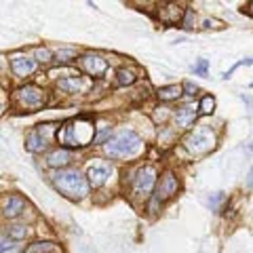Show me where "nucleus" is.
Here are the masks:
<instances>
[{
	"label": "nucleus",
	"instance_id": "5",
	"mask_svg": "<svg viewBox=\"0 0 253 253\" xmlns=\"http://www.w3.org/2000/svg\"><path fill=\"white\" fill-rule=\"evenodd\" d=\"M15 101H17L19 108H28L30 112H34V110L44 106V91L36 84H26L21 89H17Z\"/></svg>",
	"mask_w": 253,
	"mask_h": 253
},
{
	"label": "nucleus",
	"instance_id": "17",
	"mask_svg": "<svg viewBox=\"0 0 253 253\" xmlns=\"http://www.w3.org/2000/svg\"><path fill=\"white\" fill-rule=\"evenodd\" d=\"M156 95H158V99H163V101H173V99H177L179 95H181V86L179 84L161 86V89L156 91Z\"/></svg>",
	"mask_w": 253,
	"mask_h": 253
},
{
	"label": "nucleus",
	"instance_id": "4",
	"mask_svg": "<svg viewBox=\"0 0 253 253\" xmlns=\"http://www.w3.org/2000/svg\"><path fill=\"white\" fill-rule=\"evenodd\" d=\"M156 177L158 173L152 165H146L137 171V175L133 177V194L139 196V199H148L152 194V190L156 186Z\"/></svg>",
	"mask_w": 253,
	"mask_h": 253
},
{
	"label": "nucleus",
	"instance_id": "21",
	"mask_svg": "<svg viewBox=\"0 0 253 253\" xmlns=\"http://www.w3.org/2000/svg\"><path fill=\"white\" fill-rule=\"evenodd\" d=\"M0 253H19V243L2 234L0 236Z\"/></svg>",
	"mask_w": 253,
	"mask_h": 253
},
{
	"label": "nucleus",
	"instance_id": "19",
	"mask_svg": "<svg viewBox=\"0 0 253 253\" xmlns=\"http://www.w3.org/2000/svg\"><path fill=\"white\" fill-rule=\"evenodd\" d=\"M30 234V230H28V226H21V224H15V226H9V230H6V236L9 239H13V241H23L26 236Z\"/></svg>",
	"mask_w": 253,
	"mask_h": 253
},
{
	"label": "nucleus",
	"instance_id": "3",
	"mask_svg": "<svg viewBox=\"0 0 253 253\" xmlns=\"http://www.w3.org/2000/svg\"><path fill=\"white\" fill-rule=\"evenodd\" d=\"M93 137V125L91 123H81V121H70L63 126L61 133V144L66 146H84L89 144V139Z\"/></svg>",
	"mask_w": 253,
	"mask_h": 253
},
{
	"label": "nucleus",
	"instance_id": "27",
	"mask_svg": "<svg viewBox=\"0 0 253 253\" xmlns=\"http://www.w3.org/2000/svg\"><path fill=\"white\" fill-rule=\"evenodd\" d=\"M108 135H110V126H106V129H104V131H101V133H99V135H97V137H95V144H101V141H104V139H106Z\"/></svg>",
	"mask_w": 253,
	"mask_h": 253
},
{
	"label": "nucleus",
	"instance_id": "15",
	"mask_svg": "<svg viewBox=\"0 0 253 253\" xmlns=\"http://www.w3.org/2000/svg\"><path fill=\"white\" fill-rule=\"evenodd\" d=\"M70 161H72V154L68 152V150H63V148H59V150H53V152L46 156V165L49 167H53V169H61V167H66V165H70Z\"/></svg>",
	"mask_w": 253,
	"mask_h": 253
},
{
	"label": "nucleus",
	"instance_id": "6",
	"mask_svg": "<svg viewBox=\"0 0 253 253\" xmlns=\"http://www.w3.org/2000/svg\"><path fill=\"white\" fill-rule=\"evenodd\" d=\"M179 190V181L175 177V173L173 171H167L165 175L161 177V181H158L156 186V192H154V207H158V205L167 203L171 196H175Z\"/></svg>",
	"mask_w": 253,
	"mask_h": 253
},
{
	"label": "nucleus",
	"instance_id": "18",
	"mask_svg": "<svg viewBox=\"0 0 253 253\" xmlns=\"http://www.w3.org/2000/svg\"><path fill=\"white\" fill-rule=\"evenodd\" d=\"M59 245H55L51 241H36V243H32L30 247L26 249V253H55L57 251Z\"/></svg>",
	"mask_w": 253,
	"mask_h": 253
},
{
	"label": "nucleus",
	"instance_id": "20",
	"mask_svg": "<svg viewBox=\"0 0 253 253\" xmlns=\"http://www.w3.org/2000/svg\"><path fill=\"white\" fill-rule=\"evenodd\" d=\"M137 78H135V72L133 70H126V68H121L116 72V83L121 84V86H126V84H133Z\"/></svg>",
	"mask_w": 253,
	"mask_h": 253
},
{
	"label": "nucleus",
	"instance_id": "8",
	"mask_svg": "<svg viewBox=\"0 0 253 253\" xmlns=\"http://www.w3.org/2000/svg\"><path fill=\"white\" fill-rule=\"evenodd\" d=\"M81 70L89 76H99L108 70L106 59H101L99 55H83L81 57Z\"/></svg>",
	"mask_w": 253,
	"mask_h": 253
},
{
	"label": "nucleus",
	"instance_id": "12",
	"mask_svg": "<svg viewBox=\"0 0 253 253\" xmlns=\"http://www.w3.org/2000/svg\"><path fill=\"white\" fill-rule=\"evenodd\" d=\"M158 17H161L163 23L167 26H173V23H179L181 17H184V9L177 4H163L161 11H158Z\"/></svg>",
	"mask_w": 253,
	"mask_h": 253
},
{
	"label": "nucleus",
	"instance_id": "2",
	"mask_svg": "<svg viewBox=\"0 0 253 253\" xmlns=\"http://www.w3.org/2000/svg\"><path fill=\"white\" fill-rule=\"evenodd\" d=\"M106 154L112 158H131L139 152L141 148V137L135 131H121L114 137L104 141Z\"/></svg>",
	"mask_w": 253,
	"mask_h": 253
},
{
	"label": "nucleus",
	"instance_id": "7",
	"mask_svg": "<svg viewBox=\"0 0 253 253\" xmlns=\"http://www.w3.org/2000/svg\"><path fill=\"white\" fill-rule=\"evenodd\" d=\"M186 148L194 154H203V152H209L213 148V135L209 131H196L192 135L186 137Z\"/></svg>",
	"mask_w": 253,
	"mask_h": 253
},
{
	"label": "nucleus",
	"instance_id": "9",
	"mask_svg": "<svg viewBox=\"0 0 253 253\" xmlns=\"http://www.w3.org/2000/svg\"><path fill=\"white\" fill-rule=\"evenodd\" d=\"M11 68H13L15 76L26 78V76H30V74H34V72H36L38 63H36L34 59H30V57H23V55H17V57H13V59H11Z\"/></svg>",
	"mask_w": 253,
	"mask_h": 253
},
{
	"label": "nucleus",
	"instance_id": "1",
	"mask_svg": "<svg viewBox=\"0 0 253 253\" xmlns=\"http://www.w3.org/2000/svg\"><path fill=\"white\" fill-rule=\"evenodd\" d=\"M53 186L59 190L63 196L72 201H81L89 194V184H86L84 175L78 169H59L51 175Z\"/></svg>",
	"mask_w": 253,
	"mask_h": 253
},
{
	"label": "nucleus",
	"instance_id": "13",
	"mask_svg": "<svg viewBox=\"0 0 253 253\" xmlns=\"http://www.w3.org/2000/svg\"><path fill=\"white\" fill-rule=\"evenodd\" d=\"M86 177H89V181L86 184L93 186V188H99L106 184V179L110 177V167H106V165H95V167H91L89 171H86Z\"/></svg>",
	"mask_w": 253,
	"mask_h": 253
},
{
	"label": "nucleus",
	"instance_id": "23",
	"mask_svg": "<svg viewBox=\"0 0 253 253\" xmlns=\"http://www.w3.org/2000/svg\"><path fill=\"white\" fill-rule=\"evenodd\" d=\"M53 59V53L49 51V49H46V46H38V49H36V63L38 61H41V63H49Z\"/></svg>",
	"mask_w": 253,
	"mask_h": 253
},
{
	"label": "nucleus",
	"instance_id": "24",
	"mask_svg": "<svg viewBox=\"0 0 253 253\" xmlns=\"http://www.w3.org/2000/svg\"><path fill=\"white\" fill-rule=\"evenodd\" d=\"M74 57H76V51H74V49H61V51L55 53V59L61 61V63H66V61L74 59Z\"/></svg>",
	"mask_w": 253,
	"mask_h": 253
},
{
	"label": "nucleus",
	"instance_id": "10",
	"mask_svg": "<svg viewBox=\"0 0 253 253\" xmlns=\"http://www.w3.org/2000/svg\"><path fill=\"white\" fill-rule=\"evenodd\" d=\"M196 116H199V112H196L194 106H184L173 114V121H175V125L179 126V129H190V126L194 125Z\"/></svg>",
	"mask_w": 253,
	"mask_h": 253
},
{
	"label": "nucleus",
	"instance_id": "25",
	"mask_svg": "<svg viewBox=\"0 0 253 253\" xmlns=\"http://www.w3.org/2000/svg\"><path fill=\"white\" fill-rule=\"evenodd\" d=\"M181 91H186V95H190V97H194V95H199V86H196V84H192V83H184V84H181Z\"/></svg>",
	"mask_w": 253,
	"mask_h": 253
},
{
	"label": "nucleus",
	"instance_id": "11",
	"mask_svg": "<svg viewBox=\"0 0 253 253\" xmlns=\"http://www.w3.org/2000/svg\"><path fill=\"white\" fill-rule=\"evenodd\" d=\"M46 148H49V139L42 137L36 129H34V131H30L28 135H26V150H28V152H32V154H41V152H44Z\"/></svg>",
	"mask_w": 253,
	"mask_h": 253
},
{
	"label": "nucleus",
	"instance_id": "14",
	"mask_svg": "<svg viewBox=\"0 0 253 253\" xmlns=\"http://www.w3.org/2000/svg\"><path fill=\"white\" fill-rule=\"evenodd\" d=\"M23 211H26V201H23L21 196L15 194V196H11V199L4 203L2 215H4V217H9V219H15V217H19Z\"/></svg>",
	"mask_w": 253,
	"mask_h": 253
},
{
	"label": "nucleus",
	"instance_id": "16",
	"mask_svg": "<svg viewBox=\"0 0 253 253\" xmlns=\"http://www.w3.org/2000/svg\"><path fill=\"white\" fill-rule=\"evenodd\" d=\"M57 86H59L61 91H66V93H78L84 84H83V78L81 76H68V78H61Z\"/></svg>",
	"mask_w": 253,
	"mask_h": 253
},
{
	"label": "nucleus",
	"instance_id": "26",
	"mask_svg": "<svg viewBox=\"0 0 253 253\" xmlns=\"http://www.w3.org/2000/svg\"><path fill=\"white\" fill-rule=\"evenodd\" d=\"M207 68H209L207 59H201V61L194 66V74H199V76H207Z\"/></svg>",
	"mask_w": 253,
	"mask_h": 253
},
{
	"label": "nucleus",
	"instance_id": "22",
	"mask_svg": "<svg viewBox=\"0 0 253 253\" xmlns=\"http://www.w3.org/2000/svg\"><path fill=\"white\" fill-rule=\"evenodd\" d=\"M213 108H215V99H213L211 95H205V97L201 99V106H199L201 114H211Z\"/></svg>",
	"mask_w": 253,
	"mask_h": 253
},
{
	"label": "nucleus",
	"instance_id": "28",
	"mask_svg": "<svg viewBox=\"0 0 253 253\" xmlns=\"http://www.w3.org/2000/svg\"><path fill=\"white\" fill-rule=\"evenodd\" d=\"M2 114H4V106H2V104H0V116H2Z\"/></svg>",
	"mask_w": 253,
	"mask_h": 253
}]
</instances>
